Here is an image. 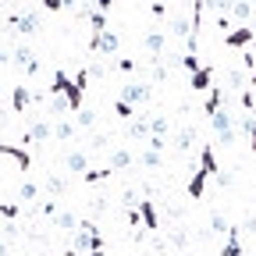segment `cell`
<instances>
[{"instance_id": "6da1fadb", "label": "cell", "mask_w": 256, "mask_h": 256, "mask_svg": "<svg viewBox=\"0 0 256 256\" xmlns=\"http://www.w3.org/2000/svg\"><path fill=\"white\" fill-rule=\"evenodd\" d=\"M210 174H220V168H217L214 146H203V156H200V174L188 182V196H192V200H200V196H203V185H206V178H210Z\"/></svg>"}, {"instance_id": "7a4b0ae2", "label": "cell", "mask_w": 256, "mask_h": 256, "mask_svg": "<svg viewBox=\"0 0 256 256\" xmlns=\"http://www.w3.org/2000/svg\"><path fill=\"white\" fill-rule=\"evenodd\" d=\"M11 25L18 32H25V36H32V32L40 28V14H11Z\"/></svg>"}, {"instance_id": "3957f363", "label": "cell", "mask_w": 256, "mask_h": 256, "mask_svg": "<svg viewBox=\"0 0 256 256\" xmlns=\"http://www.w3.org/2000/svg\"><path fill=\"white\" fill-rule=\"evenodd\" d=\"M121 100L136 107V104H142V100H150V89H146V86H124V92H121Z\"/></svg>"}, {"instance_id": "277c9868", "label": "cell", "mask_w": 256, "mask_h": 256, "mask_svg": "<svg viewBox=\"0 0 256 256\" xmlns=\"http://www.w3.org/2000/svg\"><path fill=\"white\" fill-rule=\"evenodd\" d=\"M220 256H242V228L228 232V246L220 249Z\"/></svg>"}, {"instance_id": "5b68a950", "label": "cell", "mask_w": 256, "mask_h": 256, "mask_svg": "<svg viewBox=\"0 0 256 256\" xmlns=\"http://www.w3.org/2000/svg\"><path fill=\"white\" fill-rule=\"evenodd\" d=\"M228 46H249L252 43V28H246V25H238L235 32H228V40H224Z\"/></svg>"}, {"instance_id": "8992f818", "label": "cell", "mask_w": 256, "mask_h": 256, "mask_svg": "<svg viewBox=\"0 0 256 256\" xmlns=\"http://www.w3.org/2000/svg\"><path fill=\"white\" fill-rule=\"evenodd\" d=\"M50 132H54L50 121H36V124L28 128V142H43V139H50Z\"/></svg>"}, {"instance_id": "52a82bcc", "label": "cell", "mask_w": 256, "mask_h": 256, "mask_svg": "<svg viewBox=\"0 0 256 256\" xmlns=\"http://www.w3.org/2000/svg\"><path fill=\"white\" fill-rule=\"evenodd\" d=\"M139 214H142V224H146V232H156V228H160V220H156V210H153V203H139Z\"/></svg>"}, {"instance_id": "ba28073f", "label": "cell", "mask_w": 256, "mask_h": 256, "mask_svg": "<svg viewBox=\"0 0 256 256\" xmlns=\"http://www.w3.org/2000/svg\"><path fill=\"white\" fill-rule=\"evenodd\" d=\"M210 78H214V68H200V72H192V89H210Z\"/></svg>"}, {"instance_id": "9c48e42d", "label": "cell", "mask_w": 256, "mask_h": 256, "mask_svg": "<svg viewBox=\"0 0 256 256\" xmlns=\"http://www.w3.org/2000/svg\"><path fill=\"white\" fill-rule=\"evenodd\" d=\"M232 14H235L238 22H249V14H252V4H246V0H235V4H232Z\"/></svg>"}, {"instance_id": "30bf717a", "label": "cell", "mask_w": 256, "mask_h": 256, "mask_svg": "<svg viewBox=\"0 0 256 256\" xmlns=\"http://www.w3.org/2000/svg\"><path fill=\"white\" fill-rule=\"evenodd\" d=\"M128 160H132V156H128V150H118V153L110 156V171H121V168H128Z\"/></svg>"}, {"instance_id": "8fae6325", "label": "cell", "mask_w": 256, "mask_h": 256, "mask_svg": "<svg viewBox=\"0 0 256 256\" xmlns=\"http://www.w3.org/2000/svg\"><path fill=\"white\" fill-rule=\"evenodd\" d=\"M28 100H32V96H28V89H22V86H18V89H14V96H11V104H14V110H22V107H25Z\"/></svg>"}, {"instance_id": "7c38bea8", "label": "cell", "mask_w": 256, "mask_h": 256, "mask_svg": "<svg viewBox=\"0 0 256 256\" xmlns=\"http://www.w3.org/2000/svg\"><path fill=\"white\" fill-rule=\"evenodd\" d=\"M210 228H214V232H220V235H228V232H232V224L224 220L220 214H214V217H210Z\"/></svg>"}, {"instance_id": "4fadbf2b", "label": "cell", "mask_w": 256, "mask_h": 256, "mask_svg": "<svg viewBox=\"0 0 256 256\" xmlns=\"http://www.w3.org/2000/svg\"><path fill=\"white\" fill-rule=\"evenodd\" d=\"M246 136H249V150L256 153V118H252V114L246 118Z\"/></svg>"}, {"instance_id": "5bb4252c", "label": "cell", "mask_w": 256, "mask_h": 256, "mask_svg": "<svg viewBox=\"0 0 256 256\" xmlns=\"http://www.w3.org/2000/svg\"><path fill=\"white\" fill-rule=\"evenodd\" d=\"M54 136H57V139H72V124H68V121H57V124H54Z\"/></svg>"}, {"instance_id": "9a60e30c", "label": "cell", "mask_w": 256, "mask_h": 256, "mask_svg": "<svg viewBox=\"0 0 256 256\" xmlns=\"http://www.w3.org/2000/svg\"><path fill=\"white\" fill-rule=\"evenodd\" d=\"M57 224H60L64 232H72V228H75L78 220H75V214H57Z\"/></svg>"}, {"instance_id": "2e32d148", "label": "cell", "mask_w": 256, "mask_h": 256, "mask_svg": "<svg viewBox=\"0 0 256 256\" xmlns=\"http://www.w3.org/2000/svg\"><path fill=\"white\" fill-rule=\"evenodd\" d=\"M68 168H72V171H86V156H82V153H72V156H68Z\"/></svg>"}, {"instance_id": "e0dca14e", "label": "cell", "mask_w": 256, "mask_h": 256, "mask_svg": "<svg viewBox=\"0 0 256 256\" xmlns=\"http://www.w3.org/2000/svg\"><path fill=\"white\" fill-rule=\"evenodd\" d=\"M22 200H36V185H32V182L22 185Z\"/></svg>"}, {"instance_id": "ac0fdd59", "label": "cell", "mask_w": 256, "mask_h": 256, "mask_svg": "<svg viewBox=\"0 0 256 256\" xmlns=\"http://www.w3.org/2000/svg\"><path fill=\"white\" fill-rule=\"evenodd\" d=\"M46 188H50V192H64V182H60V178H50Z\"/></svg>"}, {"instance_id": "d6986e66", "label": "cell", "mask_w": 256, "mask_h": 256, "mask_svg": "<svg viewBox=\"0 0 256 256\" xmlns=\"http://www.w3.org/2000/svg\"><path fill=\"white\" fill-rule=\"evenodd\" d=\"M0 214H4V217H18V206H11V203H4V206H0Z\"/></svg>"}, {"instance_id": "ffe728a7", "label": "cell", "mask_w": 256, "mask_h": 256, "mask_svg": "<svg viewBox=\"0 0 256 256\" xmlns=\"http://www.w3.org/2000/svg\"><path fill=\"white\" fill-rule=\"evenodd\" d=\"M110 4H114V0H96V11H104V14H107V11H110Z\"/></svg>"}, {"instance_id": "44dd1931", "label": "cell", "mask_w": 256, "mask_h": 256, "mask_svg": "<svg viewBox=\"0 0 256 256\" xmlns=\"http://www.w3.org/2000/svg\"><path fill=\"white\" fill-rule=\"evenodd\" d=\"M252 46H256V25H252Z\"/></svg>"}, {"instance_id": "7402d4cb", "label": "cell", "mask_w": 256, "mask_h": 256, "mask_svg": "<svg viewBox=\"0 0 256 256\" xmlns=\"http://www.w3.org/2000/svg\"><path fill=\"white\" fill-rule=\"evenodd\" d=\"M249 82H252V86H256V72H252V78H249Z\"/></svg>"}, {"instance_id": "603a6c76", "label": "cell", "mask_w": 256, "mask_h": 256, "mask_svg": "<svg viewBox=\"0 0 256 256\" xmlns=\"http://www.w3.org/2000/svg\"><path fill=\"white\" fill-rule=\"evenodd\" d=\"M0 92H4V86H0Z\"/></svg>"}, {"instance_id": "cb8c5ba5", "label": "cell", "mask_w": 256, "mask_h": 256, "mask_svg": "<svg viewBox=\"0 0 256 256\" xmlns=\"http://www.w3.org/2000/svg\"><path fill=\"white\" fill-rule=\"evenodd\" d=\"M252 11H256V8H252Z\"/></svg>"}]
</instances>
